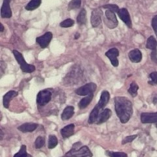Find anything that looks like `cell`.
Here are the masks:
<instances>
[{"mask_svg":"<svg viewBox=\"0 0 157 157\" xmlns=\"http://www.w3.org/2000/svg\"><path fill=\"white\" fill-rule=\"evenodd\" d=\"M115 110L122 124H127L133 115V104L125 97H116L114 98Z\"/></svg>","mask_w":157,"mask_h":157,"instance_id":"1","label":"cell"},{"mask_svg":"<svg viewBox=\"0 0 157 157\" xmlns=\"http://www.w3.org/2000/svg\"><path fill=\"white\" fill-rule=\"evenodd\" d=\"M67 157H92L93 154L87 146H81L80 142L74 144L73 147L65 154Z\"/></svg>","mask_w":157,"mask_h":157,"instance_id":"2","label":"cell"},{"mask_svg":"<svg viewBox=\"0 0 157 157\" xmlns=\"http://www.w3.org/2000/svg\"><path fill=\"white\" fill-rule=\"evenodd\" d=\"M14 56H15V59H16L17 62L18 63V64L20 65L21 71L25 73H32L35 71V67L33 64H29L25 61L24 58H23L22 54L20 53L19 52L16 50H13L12 52Z\"/></svg>","mask_w":157,"mask_h":157,"instance_id":"3","label":"cell"},{"mask_svg":"<svg viewBox=\"0 0 157 157\" xmlns=\"http://www.w3.org/2000/svg\"><path fill=\"white\" fill-rule=\"evenodd\" d=\"M52 90L45 89V90H41V91L38 92V95H37V104L39 106H45L46 104L50 102L51 100H52Z\"/></svg>","mask_w":157,"mask_h":157,"instance_id":"4","label":"cell"},{"mask_svg":"<svg viewBox=\"0 0 157 157\" xmlns=\"http://www.w3.org/2000/svg\"><path fill=\"white\" fill-rule=\"evenodd\" d=\"M104 21L106 25L110 29H115L118 25V21L115 12L110 9H107L105 12V17L104 18Z\"/></svg>","mask_w":157,"mask_h":157,"instance_id":"5","label":"cell"},{"mask_svg":"<svg viewBox=\"0 0 157 157\" xmlns=\"http://www.w3.org/2000/svg\"><path fill=\"white\" fill-rule=\"evenodd\" d=\"M97 84L94 83H88V84H84L82 87H79L75 90V93L80 96H87L89 94H91L96 90Z\"/></svg>","mask_w":157,"mask_h":157,"instance_id":"6","label":"cell"},{"mask_svg":"<svg viewBox=\"0 0 157 157\" xmlns=\"http://www.w3.org/2000/svg\"><path fill=\"white\" fill-rule=\"evenodd\" d=\"M52 36L53 35H52V32H48L41 36L36 38V42L39 44L41 48H45L50 44L52 39Z\"/></svg>","mask_w":157,"mask_h":157,"instance_id":"7","label":"cell"},{"mask_svg":"<svg viewBox=\"0 0 157 157\" xmlns=\"http://www.w3.org/2000/svg\"><path fill=\"white\" fill-rule=\"evenodd\" d=\"M119 50L116 48H113L110 49V50L106 52L105 55L110 59V62H111L112 65L113 67H117L119 65V61L117 59V57L119 56Z\"/></svg>","mask_w":157,"mask_h":157,"instance_id":"8","label":"cell"},{"mask_svg":"<svg viewBox=\"0 0 157 157\" xmlns=\"http://www.w3.org/2000/svg\"><path fill=\"white\" fill-rule=\"evenodd\" d=\"M140 121L143 124H153L157 123V112L156 113H142Z\"/></svg>","mask_w":157,"mask_h":157,"instance_id":"9","label":"cell"},{"mask_svg":"<svg viewBox=\"0 0 157 157\" xmlns=\"http://www.w3.org/2000/svg\"><path fill=\"white\" fill-rule=\"evenodd\" d=\"M101 15H102V12L100 9H96L92 12L90 22H91V25L94 28L98 27L101 25Z\"/></svg>","mask_w":157,"mask_h":157,"instance_id":"10","label":"cell"},{"mask_svg":"<svg viewBox=\"0 0 157 157\" xmlns=\"http://www.w3.org/2000/svg\"><path fill=\"white\" fill-rule=\"evenodd\" d=\"M12 0H4L1 8V17L3 18H9L12 17V10L10 8V2Z\"/></svg>","mask_w":157,"mask_h":157,"instance_id":"11","label":"cell"},{"mask_svg":"<svg viewBox=\"0 0 157 157\" xmlns=\"http://www.w3.org/2000/svg\"><path fill=\"white\" fill-rule=\"evenodd\" d=\"M118 15H119V17L121 18V19L122 20L129 28H132L131 18H130V15L127 9L123 8V9H120L119 12H118Z\"/></svg>","mask_w":157,"mask_h":157,"instance_id":"12","label":"cell"},{"mask_svg":"<svg viewBox=\"0 0 157 157\" xmlns=\"http://www.w3.org/2000/svg\"><path fill=\"white\" fill-rule=\"evenodd\" d=\"M102 110L103 108H101L98 104H97V105L95 106L94 108L93 109V110H92L91 113H90V116H89V119H88L89 124H92L97 122L98 117H99L100 113H101V112L102 111Z\"/></svg>","mask_w":157,"mask_h":157,"instance_id":"13","label":"cell"},{"mask_svg":"<svg viewBox=\"0 0 157 157\" xmlns=\"http://www.w3.org/2000/svg\"><path fill=\"white\" fill-rule=\"evenodd\" d=\"M112 115V112L110 109H104V110L101 112L99 117L98 118L96 124H101L103 123H105L110 119V117Z\"/></svg>","mask_w":157,"mask_h":157,"instance_id":"14","label":"cell"},{"mask_svg":"<svg viewBox=\"0 0 157 157\" xmlns=\"http://www.w3.org/2000/svg\"><path fill=\"white\" fill-rule=\"evenodd\" d=\"M129 58L133 63H139L142 60V53L139 49H133L130 51L128 54Z\"/></svg>","mask_w":157,"mask_h":157,"instance_id":"15","label":"cell"},{"mask_svg":"<svg viewBox=\"0 0 157 157\" xmlns=\"http://www.w3.org/2000/svg\"><path fill=\"white\" fill-rule=\"evenodd\" d=\"M38 126V124L35 123H26L18 127V130L22 133H29V132H33L34 130H36Z\"/></svg>","mask_w":157,"mask_h":157,"instance_id":"16","label":"cell"},{"mask_svg":"<svg viewBox=\"0 0 157 157\" xmlns=\"http://www.w3.org/2000/svg\"><path fill=\"white\" fill-rule=\"evenodd\" d=\"M75 126L71 124L67 126H65L64 128L61 129V133L62 137L64 139H66V138H68L71 136L72 135H74V133H75Z\"/></svg>","mask_w":157,"mask_h":157,"instance_id":"17","label":"cell"},{"mask_svg":"<svg viewBox=\"0 0 157 157\" xmlns=\"http://www.w3.org/2000/svg\"><path fill=\"white\" fill-rule=\"evenodd\" d=\"M17 95H18V93L15 90H9L4 95V97H3V106H4L5 108H9L10 101L14 98H15Z\"/></svg>","mask_w":157,"mask_h":157,"instance_id":"18","label":"cell"},{"mask_svg":"<svg viewBox=\"0 0 157 157\" xmlns=\"http://www.w3.org/2000/svg\"><path fill=\"white\" fill-rule=\"evenodd\" d=\"M109 100H110V94L107 90H104L101 94V99H100L98 104L101 108H104L107 106V103L109 102Z\"/></svg>","mask_w":157,"mask_h":157,"instance_id":"19","label":"cell"},{"mask_svg":"<svg viewBox=\"0 0 157 157\" xmlns=\"http://www.w3.org/2000/svg\"><path fill=\"white\" fill-rule=\"evenodd\" d=\"M74 113H75V108L73 107H71V106H67V107H65L63 113H61V119L63 121L69 120L70 118H71L73 117Z\"/></svg>","mask_w":157,"mask_h":157,"instance_id":"20","label":"cell"},{"mask_svg":"<svg viewBox=\"0 0 157 157\" xmlns=\"http://www.w3.org/2000/svg\"><path fill=\"white\" fill-rule=\"evenodd\" d=\"M93 98H94V95L93 94H91L87 95V97H85V98H84L83 99H81V101H80L79 104H78V107H79V108L82 110V109H84L87 107H88V105L90 104L92 100H93Z\"/></svg>","mask_w":157,"mask_h":157,"instance_id":"21","label":"cell"},{"mask_svg":"<svg viewBox=\"0 0 157 157\" xmlns=\"http://www.w3.org/2000/svg\"><path fill=\"white\" fill-rule=\"evenodd\" d=\"M87 12L84 9H81V11L80 12V13L78 14V17H77V21L79 25H84L87 22Z\"/></svg>","mask_w":157,"mask_h":157,"instance_id":"22","label":"cell"},{"mask_svg":"<svg viewBox=\"0 0 157 157\" xmlns=\"http://www.w3.org/2000/svg\"><path fill=\"white\" fill-rule=\"evenodd\" d=\"M41 3V0H31L25 6V9L29 11H33L39 7Z\"/></svg>","mask_w":157,"mask_h":157,"instance_id":"23","label":"cell"},{"mask_svg":"<svg viewBox=\"0 0 157 157\" xmlns=\"http://www.w3.org/2000/svg\"><path fill=\"white\" fill-rule=\"evenodd\" d=\"M147 48L151 50H155L157 48V41L153 36H150L147 41Z\"/></svg>","mask_w":157,"mask_h":157,"instance_id":"24","label":"cell"},{"mask_svg":"<svg viewBox=\"0 0 157 157\" xmlns=\"http://www.w3.org/2000/svg\"><path fill=\"white\" fill-rule=\"evenodd\" d=\"M138 89H139V86L137 85V84L136 82H132L128 90V92L133 98H135L137 95Z\"/></svg>","mask_w":157,"mask_h":157,"instance_id":"25","label":"cell"},{"mask_svg":"<svg viewBox=\"0 0 157 157\" xmlns=\"http://www.w3.org/2000/svg\"><path fill=\"white\" fill-rule=\"evenodd\" d=\"M58 144V138L56 137L54 135H51L49 136L48 138V149H54Z\"/></svg>","mask_w":157,"mask_h":157,"instance_id":"26","label":"cell"},{"mask_svg":"<svg viewBox=\"0 0 157 157\" xmlns=\"http://www.w3.org/2000/svg\"><path fill=\"white\" fill-rule=\"evenodd\" d=\"M106 154L110 157H128L125 153H122V152L107 151Z\"/></svg>","mask_w":157,"mask_h":157,"instance_id":"27","label":"cell"},{"mask_svg":"<svg viewBox=\"0 0 157 157\" xmlns=\"http://www.w3.org/2000/svg\"><path fill=\"white\" fill-rule=\"evenodd\" d=\"M44 143H45V140L43 136H38L37 137L36 140L35 142V148L36 149H41L43 146L44 145Z\"/></svg>","mask_w":157,"mask_h":157,"instance_id":"28","label":"cell"},{"mask_svg":"<svg viewBox=\"0 0 157 157\" xmlns=\"http://www.w3.org/2000/svg\"><path fill=\"white\" fill-rule=\"evenodd\" d=\"M74 24H75V21L73 19H71V18H67V19L64 20L62 22H61L60 26L62 28H69L73 26Z\"/></svg>","mask_w":157,"mask_h":157,"instance_id":"29","label":"cell"},{"mask_svg":"<svg viewBox=\"0 0 157 157\" xmlns=\"http://www.w3.org/2000/svg\"><path fill=\"white\" fill-rule=\"evenodd\" d=\"M81 5V0H71L69 3V9H75L80 8Z\"/></svg>","mask_w":157,"mask_h":157,"instance_id":"30","label":"cell"},{"mask_svg":"<svg viewBox=\"0 0 157 157\" xmlns=\"http://www.w3.org/2000/svg\"><path fill=\"white\" fill-rule=\"evenodd\" d=\"M28 153L26 152V146L22 145L20 148V150L14 156V157H27Z\"/></svg>","mask_w":157,"mask_h":157,"instance_id":"31","label":"cell"},{"mask_svg":"<svg viewBox=\"0 0 157 157\" xmlns=\"http://www.w3.org/2000/svg\"><path fill=\"white\" fill-rule=\"evenodd\" d=\"M103 8L104 9H110V10L113 11V12H115V13H118V12H119L120 9L119 7H118V6H117V5L115 4H107V5H105V6H103Z\"/></svg>","mask_w":157,"mask_h":157,"instance_id":"32","label":"cell"},{"mask_svg":"<svg viewBox=\"0 0 157 157\" xmlns=\"http://www.w3.org/2000/svg\"><path fill=\"white\" fill-rule=\"evenodd\" d=\"M150 81H149V84L151 85H156L157 84V71L152 72L150 75Z\"/></svg>","mask_w":157,"mask_h":157,"instance_id":"33","label":"cell"},{"mask_svg":"<svg viewBox=\"0 0 157 157\" xmlns=\"http://www.w3.org/2000/svg\"><path fill=\"white\" fill-rule=\"evenodd\" d=\"M136 137H137V135H132V136H127V137H125L124 140H123L122 144H128V143L133 142Z\"/></svg>","mask_w":157,"mask_h":157,"instance_id":"34","label":"cell"},{"mask_svg":"<svg viewBox=\"0 0 157 157\" xmlns=\"http://www.w3.org/2000/svg\"><path fill=\"white\" fill-rule=\"evenodd\" d=\"M152 27H153L155 33L157 35V15L153 17V19H152Z\"/></svg>","mask_w":157,"mask_h":157,"instance_id":"35","label":"cell"},{"mask_svg":"<svg viewBox=\"0 0 157 157\" xmlns=\"http://www.w3.org/2000/svg\"><path fill=\"white\" fill-rule=\"evenodd\" d=\"M151 58L153 61L157 63V50L155 49V50H153L151 53Z\"/></svg>","mask_w":157,"mask_h":157,"instance_id":"36","label":"cell"},{"mask_svg":"<svg viewBox=\"0 0 157 157\" xmlns=\"http://www.w3.org/2000/svg\"><path fill=\"white\" fill-rule=\"evenodd\" d=\"M0 25H1V30H0V32H2L3 31H4V26H3V25L2 24V23H1V24H0Z\"/></svg>","mask_w":157,"mask_h":157,"instance_id":"37","label":"cell"},{"mask_svg":"<svg viewBox=\"0 0 157 157\" xmlns=\"http://www.w3.org/2000/svg\"><path fill=\"white\" fill-rule=\"evenodd\" d=\"M3 138V131L2 130H1V140H2Z\"/></svg>","mask_w":157,"mask_h":157,"instance_id":"38","label":"cell"},{"mask_svg":"<svg viewBox=\"0 0 157 157\" xmlns=\"http://www.w3.org/2000/svg\"><path fill=\"white\" fill-rule=\"evenodd\" d=\"M27 157H32V156H31V155L28 154V156H27Z\"/></svg>","mask_w":157,"mask_h":157,"instance_id":"39","label":"cell"},{"mask_svg":"<svg viewBox=\"0 0 157 157\" xmlns=\"http://www.w3.org/2000/svg\"><path fill=\"white\" fill-rule=\"evenodd\" d=\"M64 157H67V156H64Z\"/></svg>","mask_w":157,"mask_h":157,"instance_id":"40","label":"cell"}]
</instances>
